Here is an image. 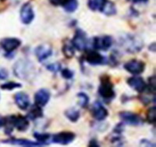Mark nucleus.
<instances>
[{
  "mask_svg": "<svg viewBox=\"0 0 156 147\" xmlns=\"http://www.w3.org/2000/svg\"><path fill=\"white\" fill-rule=\"evenodd\" d=\"M125 129V124L123 122H119L114 127L112 133L115 135H122Z\"/></svg>",
  "mask_w": 156,
  "mask_h": 147,
  "instance_id": "32",
  "label": "nucleus"
},
{
  "mask_svg": "<svg viewBox=\"0 0 156 147\" xmlns=\"http://www.w3.org/2000/svg\"><path fill=\"white\" fill-rule=\"evenodd\" d=\"M23 85L21 83H19V82H8L3 83L1 85L0 88L2 90H6V91H12L16 89H20L22 88Z\"/></svg>",
  "mask_w": 156,
  "mask_h": 147,
  "instance_id": "28",
  "label": "nucleus"
},
{
  "mask_svg": "<svg viewBox=\"0 0 156 147\" xmlns=\"http://www.w3.org/2000/svg\"><path fill=\"white\" fill-rule=\"evenodd\" d=\"M146 121L148 124H155L156 122V106H153L146 112Z\"/></svg>",
  "mask_w": 156,
  "mask_h": 147,
  "instance_id": "27",
  "label": "nucleus"
},
{
  "mask_svg": "<svg viewBox=\"0 0 156 147\" xmlns=\"http://www.w3.org/2000/svg\"><path fill=\"white\" fill-rule=\"evenodd\" d=\"M61 76L66 80H70L73 79L74 77V71L72 70L69 69V68H64L60 71Z\"/></svg>",
  "mask_w": 156,
  "mask_h": 147,
  "instance_id": "31",
  "label": "nucleus"
},
{
  "mask_svg": "<svg viewBox=\"0 0 156 147\" xmlns=\"http://www.w3.org/2000/svg\"><path fill=\"white\" fill-rule=\"evenodd\" d=\"M12 71L16 78L21 80H28L34 75L35 68L29 60L20 59L13 65Z\"/></svg>",
  "mask_w": 156,
  "mask_h": 147,
  "instance_id": "3",
  "label": "nucleus"
},
{
  "mask_svg": "<svg viewBox=\"0 0 156 147\" xmlns=\"http://www.w3.org/2000/svg\"><path fill=\"white\" fill-rule=\"evenodd\" d=\"M4 57H5L6 59H8V60H12V59H13L15 57L14 52H11V53H5Z\"/></svg>",
  "mask_w": 156,
  "mask_h": 147,
  "instance_id": "40",
  "label": "nucleus"
},
{
  "mask_svg": "<svg viewBox=\"0 0 156 147\" xmlns=\"http://www.w3.org/2000/svg\"><path fill=\"white\" fill-rule=\"evenodd\" d=\"M71 44L73 45L75 50L80 52L86 50L88 46V39H87V33L81 28H76L75 31L74 35L70 40Z\"/></svg>",
  "mask_w": 156,
  "mask_h": 147,
  "instance_id": "6",
  "label": "nucleus"
},
{
  "mask_svg": "<svg viewBox=\"0 0 156 147\" xmlns=\"http://www.w3.org/2000/svg\"><path fill=\"white\" fill-rule=\"evenodd\" d=\"M64 115L70 122L76 123L80 119V110L76 109L75 107H71V108H69L65 110Z\"/></svg>",
  "mask_w": 156,
  "mask_h": 147,
  "instance_id": "22",
  "label": "nucleus"
},
{
  "mask_svg": "<svg viewBox=\"0 0 156 147\" xmlns=\"http://www.w3.org/2000/svg\"><path fill=\"white\" fill-rule=\"evenodd\" d=\"M84 54L82 56L84 62L91 66H105L108 64V59L102 56L100 53L94 50L87 49L84 50Z\"/></svg>",
  "mask_w": 156,
  "mask_h": 147,
  "instance_id": "4",
  "label": "nucleus"
},
{
  "mask_svg": "<svg viewBox=\"0 0 156 147\" xmlns=\"http://www.w3.org/2000/svg\"><path fill=\"white\" fill-rule=\"evenodd\" d=\"M100 12L107 17L114 16L117 13L116 6L113 2L110 0H106Z\"/></svg>",
  "mask_w": 156,
  "mask_h": 147,
  "instance_id": "20",
  "label": "nucleus"
},
{
  "mask_svg": "<svg viewBox=\"0 0 156 147\" xmlns=\"http://www.w3.org/2000/svg\"><path fill=\"white\" fill-rule=\"evenodd\" d=\"M89 146H94V147H97V146H100L99 143L98 142V140L96 138H93L89 141V144H88Z\"/></svg>",
  "mask_w": 156,
  "mask_h": 147,
  "instance_id": "37",
  "label": "nucleus"
},
{
  "mask_svg": "<svg viewBox=\"0 0 156 147\" xmlns=\"http://www.w3.org/2000/svg\"><path fill=\"white\" fill-rule=\"evenodd\" d=\"M119 53H117L116 51H113L111 55H110L109 58L108 59V64L112 68H115L119 64Z\"/></svg>",
  "mask_w": 156,
  "mask_h": 147,
  "instance_id": "29",
  "label": "nucleus"
},
{
  "mask_svg": "<svg viewBox=\"0 0 156 147\" xmlns=\"http://www.w3.org/2000/svg\"><path fill=\"white\" fill-rule=\"evenodd\" d=\"M76 97L78 99V105L83 109H86L88 107L90 103V98L87 93L83 92H78L76 94Z\"/></svg>",
  "mask_w": 156,
  "mask_h": 147,
  "instance_id": "24",
  "label": "nucleus"
},
{
  "mask_svg": "<svg viewBox=\"0 0 156 147\" xmlns=\"http://www.w3.org/2000/svg\"><path fill=\"white\" fill-rule=\"evenodd\" d=\"M123 68L128 73L133 75H139L144 73L146 68V64L144 61L133 59L123 64Z\"/></svg>",
  "mask_w": 156,
  "mask_h": 147,
  "instance_id": "9",
  "label": "nucleus"
},
{
  "mask_svg": "<svg viewBox=\"0 0 156 147\" xmlns=\"http://www.w3.org/2000/svg\"><path fill=\"white\" fill-rule=\"evenodd\" d=\"M14 101L16 105L21 110H27L30 105L29 95L24 92H19L14 95Z\"/></svg>",
  "mask_w": 156,
  "mask_h": 147,
  "instance_id": "18",
  "label": "nucleus"
},
{
  "mask_svg": "<svg viewBox=\"0 0 156 147\" xmlns=\"http://www.w3.org/2000/svg\"><path fill=\"white\" fill-rule=\"evenodd\" d=\"M9 78V71L5 68L0 67V81L1 80H5Z\"/></svg>",
  "mask_w": 156,
  "mask_h": 147,
  "instance_id": "33",
  "label": "nucleus"
},
{
  "mask_svg": "<svg viewBox=\"0 0 156 147\" xmlns=\"http://www.w3.org/2000/svg\"><path fill=\"white\" fill-rule=\"evenodd\" d=\"M75 138H76V134L74 132L69 131H63L54 134L51 138V142L54 143L66 145L73 142Z\"/></svg>",
  "mask_w": 156,
  "mask_h": 147,
  "instance_id": "12",
  "label": "nucleus"
},
{
  "mask_svg": "<svg viewBox=\"0 0 156 147\" xmlns=\"http://www.w3.org/2000/svg\"><path fill=\"white\" fill-rule=\"evenodd\" d=\"M20 21L25 25H28L33 22L35 17L34 9L30 2H26L23 4L20 10Z\"/></svg>",
  "mask_w": 156,
  "mask_h": 147,
  "instance_id": "11",
  "label": "nucleus"
},
{
  "mask_svg": "<svg viewBox=\"0 0 156 147\" xmlns=\"http://www.w3.org/2000/svg\"><path fill=\"white\" fill-rule=\"evenodd\" d=\"M34 54H35L38 62L42 63L52 56L53 50H52L51 45L48 44V43H43L36 47L34 50Z\"/></svg>",
  "mask_w": 156,
  "mask_h": 147,
  "instance_id": "13",
  "label": "nucleus"
},
{
  "mask_svg": "<svg viewBox=\"0 0 156 147\" xmlns=\"http://www.w3.org/2000/svg\"><path fill=\"white\" fill-rule=\"evenodd\" d=\"M129 15L133 17H137L139 16V12L136 11V9H135L133 7L129 8Z\"/></svg>",
  "mask_w": 156,
  "mask_h": 147,
  "instance_id": "36",
  "label": "nucleus"
},
{
  "mask_svg": "<svg viewBox=\"0 0 156 147\" xmlns=\"http://www.w3.org/2000/svg\"><path fill=\"white\" fill-rule=\"evenodd\" d=\"M90 114L98 121H105L108 116V111L105 106L99 101L95 100L90 108Z\"/></svg>",
  "mask_w": 156,
  "mask_h": 147,
  "instance_id": "10",
  "label": "nucleus"
},
{
  "mask_svg": "<svg viewBox=\"0 0 156 147\" xmlns=\"http://www.w3.org/2000/svg\"><path fill=\"white\" fill-rule=\"evenodd\" d=\"M43 116H44V113H43L42 107L34 104V106H32L29 110L26 117L30 121H36L37 119L43 117Z\"/></svg>",
  "mask_w": 156,
  "mask_h": 147,
  "instance_id": "21",
  "label": "nucleus"
},
{
  "mask_svg": "<svg viewBox=\"0 0 156 147\" xmlns=\"http://www.w3.org/2000/svg\"><path fill=\"white\" fill-rule=\"evenodd\" d=\"M129 1H131V2L134 4L147 3V2H148V0H129Z\"/></svg>",
  "mask_w": 156,
  "mask_h": 147,
  "instance_id": "42",
  "label": "nucleus"
},
{
  "mask_svg": "<svg viewBox=\"0 0 156 147\" xmlns=\"http://www.w3.org/2000/svg\"><path fill=\"white\" fill-rule=\"evenodd\" d=\"M147 49H148V50L150 52H151V53H155L156 51V43L155 42H151V44L149 45L148 47H147Z\"/></svg>",
  "mask_w": 156,
  "mask_h": 147,
  "instance_id": "38",
  "label": "nucleus"
},
{
  "mask_svg": "<svg viewBox=\"0 0 156 147\" xmlns=\"http://www.w3.org/2000/svg\"><path fill=\"white\" fill-rule=\"evenodd\" d=\"M33 136L35 138L37 142H40L43 145H48V142L49 141L50 138H51V135L49 133H45V132H37L35 131L33 134Z\"/></svg>",
  "mask_w": 156,
  "mask_h": 147,
  "instance_id": "25",
  "label": "nucleus"
},
{
  "mask_svg": "<svg viewBox=\"0 0 156 147\" xmlns=\"http://www.w3.org/2000/svg\"><path fill=\"white\" fill-rule=\"evenodd\" d=\"M46 69L50 72H52L54 74L59 72L62 70V64L59 62L51 63V64H48L46 66Z\"/></svg>",
  "mask_w": 156,
  "mask_h": 147,
  "instance_id": "30",
  "label": "nucleus"
},
{
  "mask_svg": "<svg viewBox=\"0 0 156 147\" xmlns=\"http://www.w3.org/2000/svg\"><path fill=\"white\" fill-rule=\"evenodd\" d=\"M50 4L54 6H61L66 13H72L77 9L78 0H48Z\"/></svg>",
  "mask_w": 156,
  "mask_h": 147,
  "instance_id": "16",
  "label": "nucleus"
},
{
  "mask_svg": "<svg viewBox=\"0 0 156 147\" xmlns=\"http://www.w3.org/2000/svg\"><path fill=\"white\" fill-rule=\"evenodd\" d=\"M3 143H9L12 145H20V146H26V147H34V146H43L41 143L38 142H34L30 139H26V138H10L8 139H5L2 141Z\"/></svg>",
  "mask_w": 156,
  "mask_h": 147,
  "instance_id": "19",
  "label": "nucleus"
},
{
  "mask_svg": "<svg viewBox=\"0 0 156 147\" xmlns=\"http://www.w3.org/2000/svg\"><path fill=\"white\" fill-rule=\"evenodd\" d=\"M126 84L133 90L138 93H144L147 89V83L144 78L138 77L137 75H133L130 78H128L126 80Z\"/></svg>",
  "mask_w": 156,
  "mask_h": 147,
  "instance_id": "15",
  "label": "nucleus"
},
{
  "mask_svg": "<svg viewBox=\"0 0 156 147\" xmlns=\"http://www.w3.org/2000/svg\"><path fill=\"white\" fill-rule=\"evenodd\" d=\"M119 43L122 50L129 54L139 53L144 48L143 40L137 35L129 33L121 35Z\"/></svg>",
  "mask_w": 156,
  "mask_h": 147,
  "instance_id": "1",
  "label": "nucleus"
},
{
  "mask_svg": "<svg viewBox=\"0 0 156 147\" xmlns=\"http://www.w3.org/2000/svg\"><path fill=\"white\" fill-rule=\"evenodd\" d=\"M62 52L63 53L64 57L66 59H72L75 55V49L71 44L70 41L69 42H64L63 46L62 47Z\"/></svg>",
  "mask_w": 156,
  "mask_h": 147,
  "instance_id": "23",
  "label": "nucleus"
},
{
  "mask_svg": "<svg viewBox=\"0 0 156 147\" xmlns=\"http://www.w3.org/2000/svg\"><path fill=\"white\" fill-rule=\"evenodd\" d=\"M51 98V92L47 89H40L34 96V103L37 106L44 107L48 104Z\"/></svg>",
  "mask_w": 156,
  "mask_h": 147,
  "instance_id": "17",
  "label": "nucleus"
},
{
  "mask_svg": "<svg viewBox=\"0 0 156 147\" xmlns=\"http://www.w3.org/2000/svg\"><path fill=\"white\" fill-rule=\"evenodd\" d=\"M130 99H131L130 96H127V95L124 94L121 96V102H122V103H126V102H129Z\"/></svg>",
  "mask_w": 156,
  "mask_h": 147,
  "instance_id": "39",
  "label": "nucleus"
},
{
  "mask_svg": "<svg viewBox=\"0 0 156 147\" xmlns=\"http://www.w3.org/2000/svg\"><path fill=\"white\" fill-rule=\"evenodd\" d=\"M140 144L141 145H144V146H149V147H155L156 145L153 142L150 141V140L147 139V138H142L140 141Z\"/></svg>",
  "mask_w": 156,
  "mask_h": 147,
  "instance_id": "34",
  "label": "nucleus"
},
{
  "mask_svg": "<svg viewBox=\"0 0 156 147\" xmlns=\"http://www.w3.org/2000/svg\"><path fill=\"white\" fill-rule=\"evenodd\" d=\"M119 117L125 124L130 126H140L144 124V119L139 114L132 111H120Z\"/></svg>",
  "mask_w": 156,
  "mask_h": 147,
  "instance_id": "8",
  "label": "nucleus"
},
{
  "mask_svg": "<svg viewBox=\"0 0 156 147\" xmlns=\"http://www.w3.org/2000/svg\"><path fill=\"white\" fill-rule=\"evenodd\" d=\"M98 93L106 103H111L115 98L116 93L114 85L108 75H102L100 77V85L98 89Z\"/></svg>",
  "mask_w": 156,
  "mask_h": 147,
  "instance_id": "2",
  "label": "nucleus"
},
{
  "mask_svg": "<svg viewBox=\"0 0 156 147\" xmlns=\"http://www.w3.org/2000/svg\"><path fill=\"white\" fill-rule=\"evenodd\" d=\"M6 124L5 125H9L12 128H16L19 131H26L30 127V122L27 117L20 115V114H12L5 117Z\"/></svg>",
  "mask_w": 156,
  "mask_h": 147,
  "instance_id": "5",
  "label": "nucleus"
},
{
  "mask_svg": "<svg viewBox=\"0 0 156 147\" xmlns=\"http://www.w3.org/2000/svg\"><path fill=\"white\" fill-rule=\"evenodd\" d=\"M21 40L18 38L8 37L0 40V46L5 53H11L17 50L21 46Z\"/></svg>",
  "mask_w": 156,
  "mask_h": 147,
  "instance_id": "14",
  "label": "nucleus"
},
{
  "mask_svg": "<svg viewBox=\"0 0 156 147\" xmlns=\"http://www.w3.org/2000/svg\"><path fill=\"white\" fill-rule=\"evenodd\" d=\"M5 124H6V119H5V117H3L2 116L0 115V128L5 126Z\"/></svg>",
  "mask_w": 156,
  "mask_h": 147,
  "instance_id": "41",
  "label": "nucleus"
},
{
  "mask_svg": "<svg viewBox=\"0 0 156 147\" xmlns=\"http://www.w3.org/2000/svg\"><path fill=\"white\" fill-rule=\"evenodd\" d=\"M106 0H88L87 6L91 11H101Z\"/></svg>",
  "mask_w": 156,
  "mask_h": 147,
  "instance_id": "26",
  "label": "nucleus"
},
{
  "mask_svg": "<svg viewBox=\"0 0 156 147\" xmlns=\"http://www.w3.org/2000/svg\"><path fill=\"white\" fill-rule=\"evenodd\" d=\"M139 99H140V101L144 105H148L149 103H151V102H152V99H151L150 98L148 97V96H139Z\"/></svg>",
  "mask_w": 156,
  "mask_h": 147,
  "instance_id": "35",
  "label": "nucleus"
},
{
  "mask_svg": "<svg viewBox=\"0 0 156 147\" xmlns=\"http://www.w3.org/2000/svg\"><path fill=\"white\" fill-rule=\"evenodd\" d=\"M112 45H113V39L112 36L108 35L96 36L92 39L93 49L96 50L106 52L112 47Z\"/></svg>",
  "mask_w": 156,
  "mask_h": 147,
  "instance_id": "7",
  "label": "nucleus"
}]
</instances>
